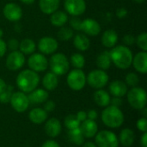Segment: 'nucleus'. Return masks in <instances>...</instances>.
I'll use <instances>...</instances> for the list:
<instances>
[{
	"label": "nucleus",
	"instance_id": "nucleus-38",
	"mask_svg": "<svg viewBox=\"0 0 147 147\" xmlns=\"http://www.w3.org/2000/svg\"><path fill=\"white\" fill-rule=\"evenodd\" d=\"M136 126H137V128H138V130H140V132H142V133H146V132H147V119L146 118V117L140 118V119L137 121Z\"/></svg>",
	"mask_w": 147,
	"mask_h": 147
},
{
	"label": "nucleus",
	"instance_id": "nucleus-11",
	"mask_svg": "<svg viewBox=\"0 0 147 147\" xmlns=\"http://www.w3.org/2000/svg\"><path fill=\"white\" fill-rule=\"evenodd\" d=\"M5 64L9 71H18L24 65L25 57L20 51H13L7 56Z\"/></svg>",
	"mask_w": 147,
	"mask_h": 147
},
{
	"label": "nucleus",
	"instance_id": "nucleus-5",
	"mask_svg": "<svg viewBox=\"0 0 147 147\" xmlns=\"http://www.w3.org/2000/svg\"><path fill=\"white\" fill-rule=\"evenodd\" d=\"M127 101L130 106L138 110L146 108L147 102L146 91L140 87H133L127 91Z\"/></svg>",
	"mask_w": 147,
	"mask_h": 147
},
{
	"label": "nucleus",
	"instance_id": "nucleus-41",
	"mask_svg": "<svg viewBox=\"0 0 147 147\" xmlns=\"http://www.w3.org/2000/svg\"><path fill=\"white\" fill-rule=\"evenodd\" d=\"M55 107H56V104L52 100H47L44 102V108L43 109L48 113V112H53L54 109H55Z\"/></svg>",
	"mask_w": 147,
	"mask_h": 147
},
{
	"label": "nucleus",
	"instance_id": "nucleus-16",
	"mask_svg": "<svg viewBox=\"0 0 147 147\" xmlns=\"http://www.w3.org/2000/svg\"><path fill=\"white\" fill-rule=\"evenodd\" d=\"M81 30L90 36H96L101 32V26L96 20L87 18L82 21Z\"/></svg>",
	"mask_w": 147,
	"mask_h": 147
},
{
	"label": "nucleus",
	"instance_id": "nucleus-23",
	"mask_svg": "<svg viewBox=\"0 0 147 147\" xmlns=\"http://www.w3.org/2000/svg\"><path fill=\"white\" fill-rule=\"evenodd\" d=\"M118 41V34L113 29L106 30L102 36V43L105 47L112 48Z\"/></svg>",
	"mask_w": 147,
	"mask_h": 147
},
{
	"label": "nucleus",
	"instance_id": "nucleus-3",
	"mask_svg": "<svg viewBox=\"0 0 147 147\" xmlns=\"http://www.w3.org/2000/svg\"><path fill=\"white\" fill-rule=\"evenodd\" d=\"M103 124L109 128H118L124 122V115L120 108L109 105L105 107L101 115Z\"/></svg>",
	"mask_w": 147,
	"mask_h": 147
},
{
	"label": "nucleus",
	"instance_id": "nucleus-29",
	"mask_svg": "<svg viewBox=\"0 0 147 147\" xmlns=\"http://www.w3.org/2000/svg\"><path fill=\"white\" fill-rule=\"evenodd\" d=\"M68 21V16L66 13L61 10H56L51 14L50 22L55 27H63Z\"/></svg>",
	"mask_w": 147,
	"mask_h": 147
},
{
	"label": "nucleus",
	"instance_id": "nucleus-13",
	"mask_svg": "<svg viewBox=\"0 0 147 147\" xmlns=\"http://www.w3.org/2000/svg\"><path fill=\"white\" fill-rule=\"evenodd\" d=\"M3 12L5 18L10 22H17L22 16V8L15 3H9L5 4Z\"/></svg>",
	"mask_w": 147,
	"mask_h": 147
},
{
	"label": "nucleus",
	"instance_id": "nucleus-26",
	"mask_svg": "<svg viewBox=\"0 0 147 147\" xmlns=\"http://www.w3.org/2000/svg\"><path fill=\"white\" fill-rule=\"evenodd\" d=\"M118 140L123 146L130 147L134 142V132L130 128H124L121 130Z\"/></svg>",
	"mask_w": 147,
	"mask_h": 147
},
{
	"label": "nucleus",
	"instance_id": "nucleus-54",
	"mask_svg": "<svg viewBox=\"0 0 147 147\" xmlns=\"http://www.w3.org/2000/svg\"><path fill=\"white\" fill-rule=\"evenodd\" d=\"M3 35V31L0 28V39H2Z\"/></svg>",
	"mask_w": 147,
	"mask_h": 147
},
{
	"label": "nucleus",
	"instance_id": "nucleus-1",
	"mask_svg": "<svg viewBox=\"0 0 147 147\" xmlns=\"http://www.w3.org/2000/svg\"><path fill=\"white\" fill-rule=\"evenodd\" d=\"M109 54L111 61L119 69L126 70L131 66L134 56L132 51L127 47L123 45L114 47L109 51Z\"/></svg>",
	"mask_w": 147,
	"mask_h": 147
},
{
	"label": "nucleus",
	"instance_id": "nucleus-28",
	"mask_svg": "<svg viewBox=\"0 0 147 147\" xmlns=\"http://www.w3.org/2000/svg\"><path fill=\"white\" fill-rule=\"evenodd\" d=\"M111 63L112 61H111L109 51H103L96 58V65L100 70L106 71L109 69V67L111 66Z\"/></svg>",
	"mask_w": 147,
	"mask_h": 147
},
{
	"label": "nucleus",
	"instance_id": "nucleus-32",
	"mask_svg": "<svg viewBox=\"0 0 147 147\" xmlns=\"http://www.w3.org/2000/svg\"><path fill=\"white\" fill-rule=\"evenodd\" d=\"M64 124L68 130H72V129L78 128L81 122L78 121L76 115H69L65 118Z\"/></svg>",
	"mask_w": 147,
	"mask_h": 147
},
{
	"label": "nucleus",
	"instance_id": "nucleus-49",
	"mask_svg": "<svg viewBox=\"0 0 147 147\" xmlns=\"http://www.w3.org/2000/svg\"><path fill=\"white\" fill-rule=\"evenodd\" d=\"M140 146L141 147H147V132L143 133V135L140 138Z\"/></svg>",
	"mask_w": 147,
	"mask_h": 147
},
{
	"label": "nucleus",
	"instance_id": "nucleus-15",
	"mask_svg": "<svg viewBox=\"0 0 147 147\" xmlns=\"http://www.w3.org/2000/svg\"><path fill=\"white\" fill-rule=\"evenodd\" d=\"M44 130L47 135L50 138H56L60 134L62 131V126L57 118L53 117L45 121Z\"/></svg>",
	"mask_w": 147,
	"mask_h": 147
},
{
	"label": "nucleus",
	"instance_id": "nucleus-53",
	"mask_svg": "<svg viewBox=\"0 0 147 147\" xmlns=\"http://www.w3.org/2000/svg\"><path fill=\"white\" fill-rule=\"evenodd\" d=\"M133 1H134L135 3H142L146 2V0H133Z\"/></svg>",
	"mask_w": 147,
	"mask_h": 147
},
{
	"label": "nucleus",
	"instance_id": "nucleus-2",
	"mask_svg": "<svg viewBox=\"0 0 147 147\" xmlns=\"http://www.w3.org/2000/svg\"><path fill=\"white\" fill-rule=\"evenodd\" d=\"M16 85L23 93H30L35 90L40 83V77L37 72L27 69L22 71L16 77Z\"/></svg>",
	"mask_w": 147,
	"mask_h": 147
},
{
	"label": "nucleus",
	"instance_id": "nucleus-51",
	"mask_svg": "<svg viewBox=\"0 0 147 147\" xmlns=\"http://www.w3.org/2000/svg\"><path fill=\"white\" fill-rule=\"evenodd\" d=\"M82 147H97L96 145L93 142H90V141H88V142H84V144L82 145Z\"/></svg>",
	"mask_w": 147,
	"mask_h": 147
},
{
	"label": "nucleus",
	"instance_id": "nucleus-9",
	"mask_svg": "<svg viewBox=\"0 0 147 147\" xmlns=\"http://www.w3.org/2000/svg\"><path fill=\"white\" fill-rule=\"evenodd\" d=\"M12 109L17 113L25 112L29 107V101L26 93L22 91L13 92L10 101H9Z\"/></svg>",
	"mask_w": 147,
	"mask_h": 147
},
{
	"label": "nucleus",
	"instance_id": "nucleus-39",
	"mask_svg": "<svg viewBox=\"0 0 147 147\" xmlns=\"http://www.w3.org/2000/svg\"><path fill=\"white\" fill-rule=\"evenodd\" d=\"M70 25L71 26V28L75 30H81V24H82V21L78 18L77 16H73L71 20H70Z\"/></svg>",
	"mask_w": 147,
	"mask_h": 147
},
{
	"label": "nucleus",
	"instance_id": "nucleus-4",
	"mask_svg": "<svg viewBox=\"0 0 147 147\" xmlns=\"http://www.w3.org/2000/svg\"><path fill=\"white\" fill-rule=\"evenodd\" d=\"M48 65L50 66L52 72H53L57 76H62L69 71L70 62L65 54L58 53L52 55L49 59Z\"/></svg>",
	"mask_w": 147,
	"mask_h": 147
},
{
	"label": "nucleus",
	"instance_id": "nucleus-7",
	"mask_svg": "<svg viewBox=\"0 0 147 147\" xmlns=\"http://www.w3.org/2000/svg\"><path fill=\"white\" fill-rule=\"evenodd\" d=\"M109 82V75L103 70H94L90 71L86 77V83L96 90L102 89L107 85Z\"/></svg>",
	"mask_w": 147,
	"mask_h": 147
},
{
	"label": "nucleus",
	"instance_id": "nucleus-50",
	"mask_svg": "<svg viewBox=\"0 0 147 147\" xmlns=\"http://www.w3.org/2000/svg\"><path fill=\"white\" fill-rule=\"evenodd\" d=\"M7 87V84L6 83L4 82V80L3 78H0V93H2Z\"/></svg>",
	"mask_w": 147,
	"mask_h": 147
},
{
	"label": "nucleus",
	"instance_id": "nucleus-46",
	"mask_svg": "<svg viewBox=\"0 0 147 147\" xmlns=\"http://www.w3.org/2000/svg\"><path fill=\"white\" fill-rule=\"evenodd\" d=\"M6 51H7L6 42L3 40L2 39H0V58H2L5 54Z\"/></svg>",
	"mask_w": 147,
	"mask_h": 147
},
{
	"label": "nucleus",
	"instance_id": "nucleus-24",
	"mask_svg": "<svg viewBox=\"0 0 147 147\" xmlns=\"http://www.w3.org/2000/svg\"><path fill=\"white\" fill-rule=\"evenodd\" d=\"M93 98L95 102L99 107L105 108L110 104V99H111L110 95L104 90L99 89L96 91H95L93 95Z\"/></svg>",
	"mask_w": 147,
	"mask_h": 147
},
{
	"label": "nucleus",
	"instance_id": "nucleus-34",
	"mask_svg": "<svg viewBox=\"0 0 147 147\" xmlns=\"http://www.w3.org/2000/svg\"><path fill=\"white\" fill-rule=\"evenodd\" d=\"M58 38L60 40L63 41H67L71 39L73 36V30L68 27H60L59 30L58 31Z\"/></svg>",
	"mask_w": 147,
	"mask_h": 147
},
{
	"label": "nucleus",
	"instance_id": "nucleus-33",
	"mask_svg": "<svg viewBox=\"0 0 147 147\" xmlns=\"http://www.w3.org/2000/svg\"><path fill=\"white\" fill-rule=\"evenodd\" d=\"M71 64L75 69H82L85 65V59L80 53H74L71 57Z\"/></svg>",
	"mask_w": 147,
	"mask_h": 147
},
{
	"label": "nucleus",
	"instance_id": "nucleus-45",
	"mask_svg": "<svg viewBox=\"0 0 147 147\" xmlns=\"http://www.w3.org/2000/svg\"><path fill=\"white\" fill-rule=\"evenodd\" d=\"M98 117V114L95 109H90L89 112H87V119L96 121Z\"/></svg>",
	"mask_w": 147,
	"mask_h": 147
},
{
	"label": "nucleus",
	"instance_id": "nucleus-30",
	"mask_svg": "<svg viewBox=\"0 0 147 147\" xmlns=\"http://www.w3.org/2000/svg\"><path fill=\"white\" fill-rule=\"evenodd\" d=\"M68 140L71 143L76 146H82L84 142V137L79 127L72 130H68Z\"/></svg>",
	"mask_w": 147,
	"mask_h": 147
},
{
	"label": "nucleus",
	"instance_id": "nucleus-19",
	"mask_svg": "<svg viewBox=\"0 0 147 147\" xmlns=\"http://www.w3.org/2000/svg\"><path fill=\"white\" fill-rule=\"evenodd\" d=\"M49 94L46 90L43 89H35L29 93L28 96L29 103L31 104H41L48 100Z\"/></svg>",
	"mask_w": 147,
	"mask_h": 147
},
{
	"label": "nucleus",
	"instance_id": "nucleus-25",
	"mask_svg": "<svg viewBox=\"0 0 147 147\" xmlns=\"http://www.w3.org/2000/svg\"><path fill=\"white\" fill-rule=\"evenodd\" d=\"M59 79L58 76L53 72H47L42 78V85L46 90H53L58 87Z\"/></svg>",
	"mask_w": 147,
	"mask_h": 147
},
{
	"label": "nucleus",
	"instance_id": "nucleus-44",
	"mask_svg": "<svg viewBox=\"0 0 147 147\" xmlns=\"http://www.w3.org/2000/svg\"><path fill=\"white\" fill-rule=\"evenodd\" d=\"M127 15V10L125 8H120L116 10V16L118 18L122 19L124 17H126Z\"/></svg>",
	"mask_w": 147,
	"mask_h": 147
},
{
	"label": "nucleus",
	"instance_id": "nucleus-36",
	"mask_svg": "<svg viewBox=\"0 0 147 147\" xmlns=\"http://www.w3.org/2000/svg\"><path fill=\"white\" fill-rule=\"evenodd\" d=\"M125 83L127 85H128L132 88L136 87L140 83L139 76L134 72H129L128 74H127V76L125 78Z\"/></svg>",
	"mask_w": 147,
	"mask_h": 147
},
{
	"label": "nucleus",
	"instance_id": "nucleus-20",
	"mask_svg": "<svg viewBox=\"0 0 147 147\" xmlns=\"http://www.w3.org/2000/svg\"><path fill=\"white\" fill-rule=\"evenodd\" d=\"M127 85L123 81L115 80L109 84V92L113 96L122 97L127 95Z\"/></svg>",
	"mask_w": 147,
	"mask_h": 147
},
{
	"label": "nucleus",
	"instance_id": "nucleus-52",
	"mask_svg": "<svg viewBox=\"0 0 147 147\" xmlns=\"http://www.w3.org/2000/svg\"><path fill=\"white\" fill-rule=\"evenodd\" d=\"M20 1H21L22 3H25V4H32V3H34L35 0H20Z\"/></svg>",
	"mask_w": 147,
	"mask_h": 147
},
{
	"label": "nucleus",
	"instance_id": "nucleus-17",
	"mask_svg": "<svg viewBox=\"0 0 147 147\" xmlns=\"http://www.w3.org/2000/svg\"><path fill=\"white\" fill-rule=\"evenodd\" d=\"M79 129H80V131L83 134L84 138L90 139V138L95 137L96 134H97L98 126L95 121L86 119L85 121L81 122V124L79 126Z\"/></svg>",
	"mask_w": 147,
	"mask_h": 147
},
{
	"label": "nucleus",
	"instance_id": "nucleus-8",
	"mask_svg": "<svg viewBox=\"0 0 147 147\" xmlns=\"http://www.w3.org/2000/svg\"><path fill=\"white\" fill-rule=\"evenodd\" d=\"M66 82L70 89L79 91L83 90L86 84V76L81 69H74L69 72Z\"/></svg>",
	"mask_w": 147,
	"mask_h": 147
},
{
	"label": "nucleus",
	"instance_id": "nucleus-18",
	"mask_svg": "<svg viewBox=\"0 0 147 147\" xmlns=\"http://www.w3.org/2000/svg\"><path fill=\"white\" fill-rule=\"evenodd\" d=\"M134 69L142 74H146L147 72V53L146 52H140L134 58L133 62Z\"/></svg>",
	"mask_w": 147,
	"mask_h": 147
},
{
	"label": "nucleus",
	"instance_id": "nucleus-47",
	"mask_svg": "<svg viewBox=\"0 0 147 147\" xmlns=\"http://www.w3.org/2000/svg\"><path fill=\"white\" fill-rule=\"evenodd\" d=\"M76 116H77V118L78 119V121H79L80 122H82V121H85V120L87 119V112L83 111V110L78 111V112L76 114Z\"/></svg>",
	"mask_w": 147,
	"mask_h": 147
},
{
	"label": "nucleus",
	"instance_id": "nucleus-37",
	"mask_svg": "<svg viewBox=\"0 0 147 147\" xmlns=\"http://www.w3.org/2000/svg\"><path fill=\"white\" fill-rule=\"evenodd\" d=\"M138 47L144 52L147 51V33L144 32L138 35L137 39L135 40Z\"/></svg>",
	"mask_w": 147,
	"mask_h": 147
},
{
	"label": "nucleus",
	"instance_id": "nucleus-22",
	"mask_svg": "<svg viewBox=\"0 0 147 147\" xmlns=\"http://www.w3.org/2000/svg\"><path fill=\"white\" fill-rule=\"evenodd\" d=\"M60 0H40L39 6L40 10L47 15H51L59 7Z\"/></svg>",
	"mask_w": 147,
	"mask_h": 147
},
{
	"label": "nucleus",
	"instance_id": "nucleus-10",
	"mask_svg": "<svg viewBox=\"0 0 147 147\" xmlns=\"http://www.w3.org/2000/svg\"><path fill=\"white\" fill-rule=\"evenodd\" d=\"M28 65L30 70L35 72L44 71L48 67V61L44 54L41 53H33L28 59Z\"/></svg>",
	"mask_w": 147,
	"mask_h": 147
},
{
	"label": "nucleus",
	"instance_id": "nucleus-21",
	"mask_svg": "<svg viewBox=\"0 0 147 147\" xmlns=\"http://www.w3.org/2000/svg\"><path fill=\"white\" fill-rule=\"evenodd\" d=\"M28 118L34 124H42L47 120V113L41 108H34L30 110L28 114Z\"/></svg>",
	"mask_w": 147,
	"mask_h": 147
},
{
	"label": "nucleus",
	"instance_id": "nucleus-6",
	"mask_svg": "<svg viewBox=\"0 0 147 147\" xmlns=\"http://www.w3.org/2000/svg\"><path fill=\"white\" fill-rule=\"evenodd\" d=\"M95 137V144L97 147H119L118 137L112 131L102 130L97 132Z\"/></svg>",
	"mask_w": 147,
	"mask_h": 147
},
{
	"label": "nucleus",
	"instance_id": "nucleus-42",
	"mask_svg": "<svg viewBox=\"0 0 147 147\" xmlns=\"http://www.w3.org/2000/svg\"><path fill=\"white\" fill-rule=\"evenodd\" d=\"M123 42L127 46H132L135 43V38L132 34H126L123 37Z\"/></svg>",
	"mask_w": 147,
	"mask_h": 147
},
{
	"label": "nucleus",
	"instance_id": "nucleus-12",
	"mask_svg": "<svg viewBox=\"0 0 147 147\" xmlns=\"http://www.w3.org/2000/svg\"><path fill=\"white\" fill-rule=\"evenodd\" d=\"M64 6L67 13L72 16H81L86 9L84 0H65Z\"/></svg>",
	"mask_w": 147,
	"mask_h": 147
},
{
	"label": "nucleus",
	"instance_id": "nucleus-35",
	"mask_svg": "<svg viewBox=\"0 0 147 147\" xmlns=\"http://www.w3.org/2000/svg\"><path fill=\"white\" fill-rule=\"evenodd\" d=\"M13 90H14L13 86L9 85L6 87V89L2 93H0V102L1 103L6 104V103L9 102L11 96L13 94Z\"/></svg>",
	"mask_w": 147,
	"mask_h": 147
},
{
	"label": "nucleus",
	"instance_id": "nucleus-48",
	"mask_svg": "<svg viewBox=\"0 0 147 147\" xmlns=\"http://www.w3.org/2000/svg\"><path fill=\"white\" fill-rule=\"evenodd\" d=\"M41 147H60V146H59L56 141L49 140H47V141L41 146Z\"/></svg>",
	"mask_w": 147,
	"mask_h": 147
},
{
	"label": "nucleus",
	"instance_id": "nucleus-40",
	"mask_svg": "<svg viewBox=\"0 0 147 147\" xmlns=\"http://www.w3.org/2000/svg\"><path fill=\"white\" fill-rule=\"evenodd\" d=\"M7 49H9L11 52L13 51H17L19 48V42L16 39H10L8 40V43H6Z\"/></svg>",
	"mask_w": 147,
	"mask_h": 147
},
{
	"label": "nucleus",
	"instance_id": "nucleus-31",
	"mask_svg": "<svg viewBox=\"0 0 147 147\" xmlns=\"http://www.w3.org/2000/svg\"><path fill=\"white\" fill-rule=\"evenodd\" d=\"M36 48L35 42L31 39H24L19 43L20 52L23 54H32Z\"/></svg>",
	"mask_w": 147,
	"mask_h": 147
},
{
	"label": "nucleus",
	"instance_id": "nucleus-14",
	"mask_svg": "<svg viewBox=\"0 0 147 147\" xmlns=\"http://www.w3.org/2000/svg\"><path fill=\"white\" fill-rule=\"evenodd\" d=\"M59 44L56 39L49 36L41 38L38 43V49L43 54H52L54 53L58 49Z\"/></svg>",
	"mask_w": 147,
	"mask_h": 147
},
{
	"label": "nucleus",
	"instance_id": "nucleus-43",
	"mask_svg": "<svg viewBox=\"0 0 147 147\" xmlns=\"http://www.w3.org/2000/svg\"><path fill=\"white\" fill-rule=\"evenodd\" d=\"M110 104L112 106H115V107H121L122 105V99L121 97H116V96H114L112 99H110Z\"/></svg>",
	"mask_w": 147,
	"mask_h": 147
},
{
	"label": "nucleus",
	"instance_id": "nucleus-27",
	"mask_svg": "<svg viewBox=\"0 0 147 147\" xmlns=\"http://www.w3.org/2000/svg\"><path fill=\"white\" fill-rule=\"evenodd\" d=\"M74 47L79 51H87L90 47V41L84 34H78L73 39Z\"/></svg>",
	"mask_w": 147,
	"mask_h": 147
}]
</instances>
